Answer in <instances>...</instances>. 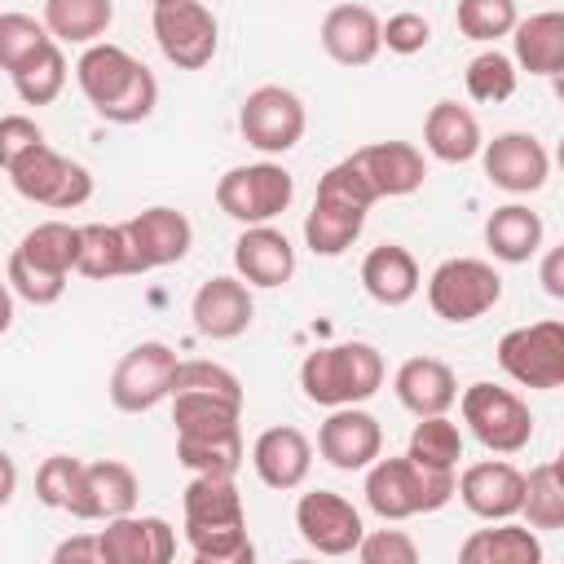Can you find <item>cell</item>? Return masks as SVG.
Wrapping results in <instances>:
<instances>
[{"label":"cell","mask_w":564,"mask_h":564,"mask_svg":"<svg viewBox=\"0 0 564 564\" xmlns=\"http://www.w3.org/2000/svg\"><path fill=\"white\" fill-rule=\"evenodd\" d=\"M48 26L35 22L31 13H0V70H18L26 57H35L48 44Z\"/></svg>","instance_id":"ee69618b"},{"label":"cell","mask_w":564,"mask_h":564,"mask_svg":"<svg viewBox=\"0 0 564 564\" xmlns=\"http://www.w3.org/2000/svg\"><path fill=\"white\" fill-rule=\"evenodd\" d=\"M13 88H18V97H22L26 106H48V101H57L62 88H66V53H62V44L48 40L35 57H26V62L13 70Z\"/></svg>","instance_id":"f35d334b"},{"label":"cell","mask_w":564,"mask_h":564,"mask_svg":"<svg viewBox=\"0 0 564 564\" xmlns=\"http://www.w3.org/2000/svg\"><path fill=\"white\" fill-rule=\"evenodd\" d=\"M361 286H366V295H370L375 304L401 308V304H410V300L419 295V286H423L419 260H414L401 242H379V247H370L366 260H361Z\"/></svg>","instance_id":"603a6c76"},{"label":"cell","mask_w":564,"mask_h":564,"mask_svg":"<svg viewBox=\"0 0 564 564\" xmlns=\"http://www.w3.org/2000/svg\"><path fill=\"white\" fill-rule=\"evenodd\" d=\"M44 141V132H40V123L31 119V115H0V167L9 172L31 145H40Z\"/></svg>","instance_id":"f907efd6"},{"label":"cell","mask_w":564,"mask_h":564,"mask_svg":"<svg viewBox=\"0 0 564 564\" xmlns=\"http://www.w3.org/2000/svg\"><path fill=\"white\" fill-rule=\"evenodd\" d=\"M75 79H79V93L88 97V106L106 123H141L159 106L154 70L110 40L84 44V53L75 62Z\"/></svg>","instance_id":"6da1fadb"},{"label":"cell","mask_w":564,"mask_h":564,"mask_svg":"<svg viewBox=\"0 0 564 564\" xmlns=\"http://www.w3.org/2000/svg\"><path fill=\"white\" fill-rule=\"evenodd\" d=\"M304 128H308L304 101L291 88H282V84H260L238 106V132L260 154H286V150H295L300 137H304Z\"/></svg>","instance_id":"30bf717a"},{"label":"cell","mask_w":564,"mask_h":564,"mask_svg":"<svg viewBox=\"0 0 564 564\" xmlns=\"http://www.w3.org/2000/svg\"><path fill=\"white\" fill-rule=\"evenodd\" d=\"M123 234H128V242H132L137 273L176 264V260H185L189 247H194V225H189V216L176 212V207H145V212H137L132 220H123Z\"/></svg>","instance_id":"9a60e30c"},{"label":"cell","mask_w":564,"mask_h":564,"mask_svg":"<svg viewBox=\"0 0 564 564\" xmlns=\"http://www.w3.org/2000/svg\"><path fill=\"white\" fill-rule=\"evenodd\" d=\"M251 467L269 489H300L313 467V445L300 427H264L251 445Z\"/></svg>","instance_id":"44dd1931"},{"label":"cell","mask_w":564,"mask_h":564,"mask_svg":"<svg viewBox=\"0 0 564 564\" xmlns=\"http://www.w3.org/2000/svg\"><path fill=\"white\" fill-rule=\"evenodd\" d=\"M322 48L339 66H370L379 57V18L366 4H335L322 18Z\"/></svg>","instance_id":"7402d4cb"},{"label":"cell","mask_w":564,"mask_h":564,"mask_svg":"<svg viewBox=\"0 0 564 564\" xmlns=\"http://www.w3.org/2000/svg\"><path fill=\"white\" fill-rule=\"evenodd\" d=\"M542 286L551 300H564V251L560 247H551L542 260Z\"/></svg>","instance_id":"f5cc1de1"},{"label":"cell","mask_w":564,"mask_h":564,"mask_svg":"<svg viewBox=\"0 0 564 564\" xmlns=\"http://www.w3.org/2000/svg\"><path fill=\"white\" fill-rule=\"evenodd\" d=\"M150 4H159V0H150Z\"/></svg>","instance_id":"9f6ffc18"},{"label":"cell","mask_w":564,"mask_h":564,"mask_svg":"<svg viewBox=\"0 0 564 564\" xmlns=\"http://www.w3.org/2000/svg\"><path fill=\"white\" fill-rule=\"evenodd\" d=\"M291 198H295V176L273 159L238 163L216 181V207L238 225H269L291 207Z\"/></svg>","instance_id":"277c9868"},{"label":"cell","mask_w":564,"mask_h":564,"mask_svg":"<svg viewBox=\"0 0 564 564\" xmlns=\"http://www.w3.org/2000/svg\"><path fill=\"white\" fill-rule=\"evenodd\" d=\"M4 282H9V291H13V295H22V300H26V304H35V308L57 304V300L66 295V278L35 269V264H31V260H22L18 251L9 256V273H4Z\"/></svg>","instance_id":"7dc6e473"},{"label":"cell","mask_w":564,"mask_h":564,"mask_svg":"<svg viewBox=\"0 0 564 564\" xmlns=\"http://www.w3.org/2000/svg\"><path fill=\"white\" fill-rule=\"evenodd\" d=\"M242 405L207 392H172V423L176 436H203V432H229L238 427Z\"/></svg>","instance_id":"74e56055"},{"label":"cell","mask_w":564,"mask_h":564,"mask_svg":"<svg viewBox=\"0 0 564 564\" xmlns=\"http://www.w3.org/2000/svg\"><path fill=\"white\" fill-rule=\"evenodd\" d=\"M101 564H167L176 555V533L163 516H110L97 533Z\"/></svg>","instance_id":"2e32d148"},{"label":"cell","mask_w":564,"mask_h":564,"mask_svg":"<svg viewBox=\"0 0 564 564\" xmlns=\"http://www.w3.org/2000/svg\"><path fill=\"white\" fill-rule=\"evenodd\" d=\"M520 516L529 529H564V476H560V463L546 458L538 467L524 471V498H520Z\"/></svg>","instance_id":"e575fe53"},{"label":"cell","mask_w":564,"mask_h":564,"mask_svg":"<svg viewBox=\"0 0 564 564\" xmlns=\"http://www.w3.org/2000/svg\"><path fill=\"white\" fill-rule=\"evenodd\" d=\"M9 181L26 203H40V207H53V212H75L93 198V172L84 163L66 159V154H57L48 141L31 145L9 167Z\"/></svg>","instance_id":"8992f818"},{"label":"cell","mask_w":564,"mask_h":564,"mask_svg":"<svg viewBox=\"0 0 564 564\" xmlns=\"http://www.w3.org/2000/svg\"><path fill=\"white\" fill-rule=\"evenodd\" d=\"M176 463L189 471L234 476L242 467V432H203V436H176Z\"/></svg>","instance_id":"8d00e7d4"},{"label":"cell","mask_w":564,"mask_h":564,"mask_svg":"<svg viewBox=\"0 0 564 564\" xmlns=\"http://www.w3.org/2000/svg\"><path fill=\"white\" fill-rule=\"evenodd\" d=\"M463 564H542V542L529 524L498 520V529H476L458 546Z\"/></svg>","instance_id":"f546056e"},{"label":"cell","mask_w":564,"mask_h":564,"mask_svg":"<svg viewBox=\"0 0 564 564\" xmlns=\"http://www.w3.org/2000/svg\"><path fill=\"white\" fill-rule=\"evenodd\" d=\"M176 352L163 339H141L128 348L110 375V405L123 414H145L159 401L172 397V375H176Z\"/></svg>","instance_id":"8fae6325"},{"label":"cell","mask_w":564,"mask_h":564,"mask_svg":"<svg viewBox=\"0 0 564 564\" xmlns=\"http://www.w3.org/2000/svg\"><path fill=\"white\" fill-rule=\"evenodd\" d=\"M361 229H366V212L361 207L313 198V212L304 216V247L313 256H344L357 242Z\"/></svg>","instance_id":"d6a6232c"},{"label":"cell","mask_w":564,"mask_h":564,"mask_svg":"<svg viewBox=\"0 0 564 564\" xmlns=\"http://www.w3.org/2000/svg\"><path fill=\"white\" fill-rule=\"evenodd\" d=\"M502 300V278L489 260H476V256H454V260H441L427 278V304L441 322H476L485 317L494 304Z\"/></svg>","instance_id":"5b68a950"},{"label":"cell","mask_w":564,"mask_h":564,"mask_svg":"<svg viewBox=\"0 0 564 564\" xmlns=\"http://www.w3.org/2000/svg\"><path fill=\"white\" fill-rule=\"evenodd\" d=\"M75 273L106 282V278H123L137 273L132 260V242L123 234V225H79V256H75Z\"/></svg>","instance_id":"4dcf8cb0"},{"label":"cell","mask_w":564,"mask_h":564,"mask_svg":"<svg viewBox=\"0 0 564 564\" xmlns=\"http://www.w3.org/2000/svg\"><path fill=\"white\" fill-rule=\"evenodd\" d=\"M542 238H546V225L538 212H529L524 203H507V207H494L489 220H485V247L494 260L502 264H524L542 251Z\"/></svg>","instance_id":"484cf974"},{"label":"cell","mask_w":564,"mask_h":564,"mask_svg":"<svg viewBox=\"0 0 564 564\" xmlns=\"http://www.w3.org/2000/svg\"><path fill=\"white\" fill-rule=\"evenodd\" d=\"M234 269L247 286H286L295 278V247L282 229L269 225H242L238 242H234Z\"/></svg>","instance_id":"d6986e66"},{"label":"cell","mask_w":564,"mask_h":564,"mask_svg":"<svg viewBox=\"0 0 564 564\" xmlns=\"http://www.w3.org/2000/svg\"><path fill=\"white\" fill-rule=\"evenodd\" d=\"M480 163L489 185L507 194H533L551 176V154L533 132H498L494 141L480 145Z\"/></svg>","instance_id":"4fadbf2b"},{"label":"cell","mask_w":564,"mask_h":564,"mask_svg":"<svg viewBox=\"0 0 564 564\" xmlns=\"http://www.w3.org/2000/svg\"><path fill=\"white\" fill-rule=\"evenodd\" d=\"M35 494L44 507L70 511L75 520H88V489H84V463L70 454H53L35 471Z\"/></svg>","instance_id":"d590c367"},{"label":"cell","mask_w":564,"mask_h":564,"mask_svg":"<svg viewBox=\"0 0 564 564\" xmlns=\"http://www.w3.org/2000/svg\"><path fill=\"white\" fill-rule=\"evenodd\" d=\"M13 251H18L22 260H31L35 269H44V273L70 278L75 256H79V225H66V220H40L35 229L22 234V242H18Z\"/></svg>","instance_id":"836d02e7"},{"label":"cell","mask_w":564,"mask_h":564,"mask_svg":"<svg viewBox=\"0 0 564 564\" xmlns=\"http://www.w3.org/2000/svg\"><path fill=\"white\" fill-rule=\"evenodd\" d=\"M185 542L198 564H251L256 546L247 538V524H207V529H185Z\"/></svg>","instance_id":"b9f144b4"},{"label":"cell","mask_w":564,"mask_h":564,"mask_svg":"<svg viewBox=\"0 0 564 564\" xmlns=\"http://www.w3.org/2000/svg\"><path fill=\"white\" fill-rule=\"evenodd\" d=\"M454 498V471L423 467L410 454L401 458H375L366 467V507L379 520H410L441 511Z\"/></svg>","instance_id":"3957f363"},{"label":"cell","mask_w":564,"mask_h":564,"mask_svg":"<svg viewBox=\"0 0 564 564\" xmlns=\"http://www.w3.org/2000/svg\"><path fill=\"white\" fill-rule=\"evenodd\" d=\"M427 40H432V22H427L423 13H414V9H401V13H392L388 22H379V44H383L388 53L410 57V53H423Z\"/></svg>","instance_id":"c3c4849f"},{"label":"cell","mask_w":564,"mask_h":564,"mask_svg":"<svg viewBox=\"0 0 564 564\" xmlns=\"http://www.w3.org/2000/svg\"><path fill=\"white\" fill-rule=\"evenodd\" d=\"M295 529L300 538L317 551V555H352L366 524H361V511L335 494V489H313V494H300L295 502Z\"/></svg>","instance_id":"7c38bea8"},{"label":"cell","mask_w":564,"mask_h":564,"mask_svg":"<svg viewBox=\"0 0 564 564\" xmlns=\"http://www.w3.org/2000/svg\"><path fill=\"white\" fill-rule=\"evenodd\" d=\"M463 423L471 427V436L489 449V454H520L533 441V414L524 405V397H516L511 388L498 383H471L458 397Z\"/></svg>","instance_id":"52a82bcc"},{"label":"cell","mask_w":564,"mask_h":564,"mask_svg":"<svg viewBox=\"0 0 564 564\" xmlns=\"http://www.w3.org/2000/svg\"><path fill=\"white\" fill-rule=\"evenodd\" d=\"M13 489H18V463L0 449V507L13 498Z\"/></svg>","instance_id":"db71d44e"},{"label":"cell","mask_w":564,"mask_h":564,"mask_svg":"<svg viewBox=\"0 0 564 564\" xmlns=\"http://www.w3.org/2000/svg\"><path fill=\"white\" fill-rule=\"evenodd\" d=\"M317 198H326V203H344V207H361V212H370V207L379 203L375 189H370V181L361 176V167H357L352 159H339L335 167L322 172V181H317Z\"/></svg>","instance_id":"bcb514c9"},{"label":"cell","mask_w":564,"mask_h":564,"mask_svg":"<svg viewBox=\"0 0 564 564\" xmlns=\"http://www.w3.org/2000/svg\"><path fill=\"white\" fill-rule=\"evenodd\" d=\"M511 62L529 75H560L564 70V13L546 9L511 26Z\"/></svg>","instance_id":"4316f807"},{"label":"cell","mask_w":564,"mask_h":564,"mask_svg":"<svg viewBox=\"0 0 564 564\" xmlns=\"http://www.w3.org/2000/svg\"><path fill=\"white\" fill-rule=\"evenodd\" d=\"M189 317H194V330L203 339H238L256 317L251 286L238 273L207 278L189 300Z\"/></svg>","instance_id":"e0dca14e"},{"label":"cell","mask_w":564,"mask_h":564,"mask_svg":"<svg viewBox=\"0 0 564 564\" xmlns=\"http://www.w3.org/2000/svg\"><path fill=\"white\" fill-rule=\"evenodd\" d=\"M57 564H101V546L97 538H66L57 551H53Z\"/></svg>","instance_id":"816d5d0a"},{"label":"cell","mask_w":564,"mask_h":564,"mask_svg":"<svg viewBox=\"0 0 564 564\" xmlns=\"http://www.w3.org/2000/svg\"><path fill=\"white\" fill-rule=\"evenodd\" d=\"M405 454H410L414 463H423V467L454 471L458 458H463V432H458V423L445 419V414H423V419L414 423V432H410Z\"/></svg>","instance_id":"ab89813d"},{"label":"cell","mask_w":564,"mask_h":564,"mask_svg":"<svg viewBox=\"0 0 564 564\" xmlns=\"http://www.w3.org/2000/svg\"><path fill=\"white\" fill-rule=\"evenodd\" d=\"M13 326V291H9V282H0V335Z\"/></svg>","instance_id":"11a10c76"},{"label":"cell","mask_w":564,"mask_h":564,"mask_svg":"<svg viewBox=\"0 0 564 564\" xmlns=\"http://www.w3.org/2000/svg\"><path fill=\"white\" fill-rule=\"evenodd\" d=\"M300 388L313 405H361L383 388V357L375 344L348 339V344H326L313 348L300 361Z\"/></svg>","instance_id":"7a4b0ae2"},{"label":"cell","mask_w":564,"mask_h":564,"mask_svg":"<svg viewBox=\"0 0 564 564\" xmlns=\"http://www.w3.org/2000/svg\"><path fill=\"white\" fill-rule=\"evenodd\" d=\"M498 366L520 388H538V392L560 388L564 383V322L542 317V322L507 330L498 339Z\"/></svg>","instance_id":"9c48e42d"},{"label":"cell","mask_w":564,"mask_h":564,"mask_svg":"<svg viewBox=\"0 0 564 564\" xmlns=\"http://www.w3.org/2000/svg\"><path fill=\"white\" fill-rule=\"evenodd\" d=\"M516 84H520V70H516V62H511L507 53H498V48H485V53H476V57L467 62V97L480 101V106L507 101V97L516 93Z\"/></svg>","instance_id":"60d3db41"},{"label":"cell","mask_w":564,"mask_h":564,"mask_svg":"<svg viewBox=\"0 0 564 564\" xmlns=\"http://www.w3.org/2000/svg\"><path fill=\"white\" fill-rule=\"evenodd\" d=\"M348 159H352V163L361 167V176L370 181L375 198H405V194H414V189L423 185V176H427V163H423V154H419L410 141H370V145L352 150Z\"/></svg>","instance_id":"ffe728a7"},{"label":"cell","mask_w":564,"mask_h":564,"mask_svg":"<svg viewBox=\"0 0 564 564\" xmlns=\"http://www.w3.org/2000/svg\"><path fill=\"white\" fill-rule=\"evenodd\" d=\"M454 22L467 40L476 44H498L502 35H511V26L520 22L516 0H458Z\"/></svg>","instance_id":"7bdbcfd3"},{"label":"cell","mask_w":564,"mask_h":564,"mask_svg":"<svg viewBox=\"0 0 564 564\" xmlns=\"http://www.w3.org/2000/svg\"><path fill=\"white\" fill-rule=\"evenodd\" d=\"M454 494L480 520H511L520 516L524 471L507 458H485V463H471L463 476H454Z\"/></svg>","instance_id":"ac0fdd59"},{"label":"cell","mask_w":564,"mask_h":564,"mask_svg":"<svg viewBox=\"0 0 564 564\" xmlns=\"http://www.w3.org/2000/svg\"><path fill=\"white\" fill-rule=\"evenodd\" d=\"M357 560L361 564H414L419 560V546L401 529H370L357 542Z\"/></svg>","instance_id":"681fc988"},{"label":"cell","mask_w":564,"mask_h":564,"mask_svg":"<svg viewBox=\"0 0 564 564\" xmlns=\"http://www.w3.org/2000/svg\"><path fill=\"white\" fill-rule=\"evenodd\" d=\"M392 392L414 419H423V414H445L458 401V379L441 357H410L397 366Z\"/></svg>","instance_id":"cb8c5ba5"},{"label":"cell","mask_w":564,"mask_h":564,"mask_svg":"<svg viewBox=\"0 0 564 564\" xmlns=\"http://www.w3.org/2000/svg\"><path fill=\"white\" fill-rule=\"evenodd\" d=\"M172 392H207V397H225L242 405V383L234 370L216 366V361H176L172 375Z\"/></svg>","instance_id":"f6af8a7d"},{"label":"cell","mask_w":564,"mask_h":564,"mask_svg":"<svg viewBox=\"0 0 564 564\" xmlns=\"http://www.w3.org/2000/svg\"><path fill=\"white\" fill-rule=\"evenodd\" d=\"M40 22L48 26L57 44H97L115 22V4L110 0H44Z\"/></svg>","instance_id":"1f68e13d"},{"label":"cell","mask_w":564,"mask_h":564,"mask_svg":"<svg viewBox=\"0 0 564 564\" xmlns=\"http://www.w3.org/2000/svg\"><path fill=\"white\" fill-rule=\"evenodd\" d=\"M317 454L339 471H366L383 454V427L361 405H335L317 427Z\"/></svg>","instance_id":"5bb4252c"},{"label":"cell","mask_w":564,"mask_h":564,"mask_svg":"<svg viewBox=\"0 0 564 564\" xmlns=\"http://www.w3.org/2000/svg\"><path fill=\"white\" fill-rule=\"evenodd\" d=\"M150 26L159 53L176 70H203L220 48V22L203 0H159Z\"/></svg>","instance_id":"ba28073f"},{"label":"cell","mask_w":564,"mask_h":564,"mask_svg":"<svg viewBox=\"0 0 564 564\" xmlns=\"http://www.w3.org/2000/svg\"><path fill=\"white\" fill-rule=\"evenodd\" d=\"M84 489H88V520L128 516V511H137V498H141L137 471L119 458L84 463Z\"/></svg>","instance_id":"f1b7e54d"},{"label":"cell","mask_w":564,"mask_h":564,"mask_svg":"<svg viewBox=\"0 0 564 564\" xmlns=\"http://www.w3.org/2000/svg\"><path fill=\"white\" fill-rule=\"evenodd\" d=\"M423 145L432 159L441 163H467L480 154L485 137H480V119L458 106V101H436L423 119Z\"/></svg>","instance_id":"d4e9b609"},{"label":"cell","mask_w":564,"mask_h":564,"mask_svg":"<svg viewBox=\"0 0 564 564\" xmlns=\"http://www.w3.org/2000/svg\"><path fill=\"white\" fill-rule=\"evenodd\" d=\"M185 529H207V524H247V507L242 494L234 485V476H212V471H194V480L185 485Z\"/></svg>","instance_id":"83f0119b"}]
</instances>
